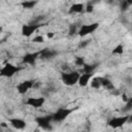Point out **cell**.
<instances>
[{
  "instance_id": "1",
  "label": "cell",
  "mask_w": 132,
  "mask_h": 132,
  "mask_svg": "<svg viewBox=\"0 0 132 132\" xmlns=\"http://www.w3.org/2000/svg\"><path fill=\"white\" fill-rule=\"evenodd\" d=\"M80 72L78 71H74V70H70V71H62L61 72V80L64 85L71 87L77 84L78 77H79Z\"/></svg>"
},
{
  "instance_id": "2",
  "label": "cell",
  "mask_w": 132,
  "mask_h": 132,
  "mask_svg": "<svg viewBox=\"0 0 132 132\" xmlns=\"http://www.w3.org/2000/svg\"><path fill=\"white\" fill-rule=\"evenodd\" d=\"M22 69H23V67H21V66H15L11 63H6L4 66H2L0 68V76L10 78L13 75L18 74Z\"/></svg>"
},
{
  "instance_id": "3",
  "label": "cell",
  "mask_w": 132,
  "mask_h": 132,
  "mask_svg": "<svg viewBox=\"0 0 132 132\" xmlns=\"http://www.w3.org/2000/svg\"><path fill=\"white\" fill-rule=\"evenodd\" d=\"M73 108H68V107H60L58 108L54 113H52L53 117V122H63L66 120L68 116H70L73 112Z\"/></svg>"
},
{
  "instance_id": "4",
  "label": "cell",
  "mask_w": 132,
  "mask_h": 132,
  "mask_svg": "<svg viewBox=\"0 0 132 132\" xmlns=\"http://www.w3.org/2000/svg\"><path fill=\"white\" fill-rule=\"evenodd\" d=\"M129 120H130L129 114H125V116H121V117H112L110 120L107 121V125L113 129H117V128H121L122 126L127 124L129 122Z\"/></svg>"
},
{
  "instance_id": "5",
  "label": "cell",
  "mask_w": 132,
  "mask_h": 132,
  "mask_svg": "<svg viewBox=\"0 0 132 132\" xmlns=\"http://www.w3.org/2000/svg\"><path fill=\"white\" fill-rule=\"evenodd\" d=\"M99 27V24L97 22L95 23H91V24H85V25H81L79 28H78V31H77V34L78 36L80 37H85L89 34H92L94 33Z\"/></svg>"
},
{
  "instance_id": "6",
  "label": "cell",
  "mask_w": 132,
  "mask_h": 132,
  "mask_svg": "<svg viewBox=\"0 0 132 132\" xmlns=\"http://www.w3.org/2000/svg\"><path fill=\"white\" fill-rule=\"evenodd\" d=\"M40 27H42L41 23H30V24H25L22 26V35L25 37H30L33 33H35Z\"/></svg>"
},
{
  "instance_id": "7",
  "label": "cell",
  "mask_w": 132,
  "mask_h": 132,
  "mask_svg": "<svg viewBox=\"0 0 132 132\" xmlns=\"http://www.w3.org/2000/svg\"><path fill=\"white\" fill-rule=\"evenodd\" d=\"M35 122L36 124L43 130H51L52 129V126H51V123L53 122V117L52 114H48V116H40V117H37L35 119Z\"/></svg>"
},
{
  "instance_id": "8",
  "label": "cell",
  "mask_w": 132,
  "mask_h": 132,
  "mask_svg": "<svg viewBox=\"0 0 132 132\" xmlns=\"http://www.w3.org/2000/svg\"><path fill=\"white\" fill-rule=\"evenodd\" d=\"M34 82H35V80H34V79H26V80H24V81H22V82L18 84V85H16V87H15L16 92H18L19 94H21V95L26 94L29 90L33 89Z\"/></svg>"
},
{
  "instance_id": "9",
  "label": "cell",
  "mask_w": 132,
  "mask_h": 132,
  "mask_svg": "<svg viewBox=\"0 0 132 132\" xmlns=\"http://www.w3.org/2000/svg\"><path fill=\"white\" fill-rule=\"evenodd\" d=\"M44 103H45L44 97H29L25 102L26 105L33 108H40L44 105Z\"/></svg>"
},
{
  "instance_id": "10",
  "label": "cell",
  "mask_w": 132,
  "mask_h": 132,
  "mask_svg": "<svg viewBox=\"0 0 132 132\" xmlns=\"http://www.w3.org/2000/svg\"><path fill=\"white\" fill-rule=\"evenodd\" d=\"M38 58H39V51L38 52H34V53H28L23 57L22 62H23V64L34 66L36 61L38 60Z\"/></svg>"
},
{
  "instance_id": "11",
  "label": "cell",
  "mask_w": 132,
  "mask_h": 132,
  "mask_svg": "<svg viewBox=\"0 0 132 132\" xmlns=\"http://www.w3.org/2000/svg\"><path fill=\"white\" fill-rule=\"evenodd\" d=\"M8 122L14 129H18V130H23L27 126L26 121L21 118H10L8 119Z\"/></svg>"
},
{
  "instance_id": "12",
  "label": "cell",
  "mask_w": 132,
  "mask_h": 132,
  "mask_svg": "<svg viewBox=\"0 0 132 132\" xmlns=\"http://www.w3.org/2000/svg\"><path fill=\"white\" fill-rule=\"evenodd\" d=\"M57 51L50 50V48H43L39 51V58L41 60H51L57 56Z\"/></svg>"
},
{
  "instance_id": "13",
  "label": "cell",
  "mask_w": 132,
  "mask_h": 132,
  "mask_svg": "<svg viewBox=\"0 0 132 132\" xmlns=\"http://www.w3.org/2000/svg\"><path fill=\"white\" fill-rule=\"evenodd\" d=\"M94 73H80L79 74V77H78V80H77V84L80 86V87H87L91 80V78L93 77Z\"/></svg>"
},
{
  "instance_id": "14",
  "label": "cell",
  "mask_w": 132,
  "mask_h": 132,
  "mask_svg": "<svg viewBox=\"0 0 132 132\" xmlns=\"http://www.w3.org/2000/svg\"><path fill=\"white\" fill-rule=\"evenodd\" d=\"M82 11H85V4H84V3H80V2H78V3H73V4L69 7V9H68V12H69L70 14L80 13V12H82Z\"/></svg>"
},
{
  "instance_id": "15",
  "label": "cell",
  "mask_w": 132,
  "mask_h": 132,
  "mask_svg": "<svg viewBox=\"0 0 132 132\" xmlns=\"http://www.w3.org/2000/svg\"><path fill=\"white\" fill-rule=\"evenodd\" d=\"M96 68H97V64H87V63H85L81 66L80 73H94Z\"/></svg>"
},
{
  "instance_id": "16",
  "label": "cell",
  "mask_w": 132,
  "mask_h": 132,
  "mask_svg": "<svg viewBox=\"0 0 132 132\" xmlns=\"http://www.w3.org/2000/svg\"><path fill=\"white\" fill-rule=\"evenodd\" d=\"M101 81H102V76H93L91 78V88L96 89V90L102 88Z\"/></svg>"
},
{
  "instance_id": "17",
  "label": "cell",
  "mask_w": 132,
  "mask_h": 132,
  "mask_svg": "<svg viewBox=\"0 0 132 132\" xmlns=\"http://www.w3.org/2000/svg\"><path fill=\"white\" fill-rule=\"evenodd\" d=\"M38 3V0H25L21 3L22 7L25 9H31Z\"/></svg>"
},
{
  "instance_id": "18",
  "label": "cell",
  "mask_w": 132,
  "mask_h": 132,
  "mask_svg": "<svg viewBox=\"0 0 132 132\" xmlns=\"http://www.w3.org/2000/svg\"><path fill=\"white\" fill-rule=\"evenodd\" d=\"M124 54V45L122 43L116 45V47L112 50V55H123Z\"/></svg>"
},
{
  "instance_id": "19",
  "label": "cell",
  "mask_w": 132,
  "mask_h": 132,
  "mask_svg": "<svg viewBox=\"0 0 132 132\" xmlns=\"http://www.w3.org/2000/svg\"><path fill=\"white\" fill-rule=\"evenodd\" d=\"M78 28H79V27H77L76 25H70V27H69V31H68V34H69L70 36H73V35L77 34Z\"/></svg>"
},
{
  "instance_id": "20",
  "label": "cell",
  "mask_w": 132,
  "mask_h": 132,
  "mask_svg": "<svg viewBox=\"0 0 132 132\" xmlns=\"http://www.w3.org/2000/svg\"><path fill=\"white\" fill-rule=\"evenodd\" d=\"M85 63H86V62H85V59H84L82 57H75V59H74V64H75L76 66L81 67Z\"/></svg>"
},
{
  "instance_id": "21",
  "label": "cell",
  "mask_w": 132,
  "mask_h": 132,
  "mask_svg": "<svg viewBox=\"0 0 132 132\" xmlns=\"http://www.w3.org/2000/svg\"><path fill=\"white\" fill-rule=\"evenodd\" d=\"M31 41L34 42V43H42V42L44 41V37H43L42 35H36L35 37L32 38Z\"/></svg>"
},
{
  "instance_id": "22",
  "label": "cell",
  "mask_w": 132,
  "mask_h": 132,
  "mask_svg": "<svg viewBox=\"0 0 132 132\" xmlns=\"http://www.w3.org/2000/svg\"><path fill=\"white\" fill-rule=\"evenodd\" d=\"M130 6H131V5H129L125 0H123V1H122V3H121V9H122V10H124V11H125V10H127Z\"/></svg>"
},
{
  "instance_id": "23",
  "label": "cell",
  "mask_w": 132,
  "mask_h": 132,
  "mask_svg": "<svg viewBox=\"0 0 132 132\" xmlns=\"http://www.w3.org/2000/svg\"><path fill=\"white\" fill-rule=\"evenodd\" d=\"M85 11L90 13V12H93L94 11V5L93 4H88L87 6H85Z\"/></svg>"
},
{
  "instance_id": "24",
  "label": "cell",
  "mask_w": 132,
  "mask_h": 132,
  "mask_svg": "<svg viewBox=\"0 0 132 132\" xmlns=\"http://www.w3.org/2000/svg\"><path fill=\"white\" fill-rule=\"evenodd\" d=\"M88 44H89V41H88V40H82V41H80V43H79L78 46H79L80 48H84V47H86Z\"/></svg>"
},
{
  "instance_id": "25",
  "label": "cell",
  "mask_w": 132,
  "mask_h": 132,
  "mask_svg": "<svg viewBox=\"0 0 132 132\" xmlns=\"http://www.w3.org/2000/svg\"><path fill=\"white\" fill-rule=\"evenodd\" d=\"M54 35H55V33H53V32H48V33L46 34V36H47L48 38H53V37H54Z\"/></svg>"
},
{
  "instance_id": "26",
  "label": "cell",
  "mask_w": 132,
  "mask_h": 132,
  "mask_svg": "<svg viewBox=\"0 0 132 132\" xmlns=\"http://www.w3.org/2000/svg\"><path fill=\"white\" fill-rule=\"evenodd\" d=\"M129 5H132V0H125Z\"/></svg>"
},
{
  "instance_id": "27",
  "label": "cell",
  "mask_w": 132,
  "mask_h": 132,
  "mask_svg": "<svg viewBox=\"0 0 132 132\" xmlns=\"http://www.w3.org/2000/svg\"><path fill=\"white\" fill-rule=\"evenodd\" d=\"M2 30H3V28H2L1 26H0V32H2Z\"/></svg>"
}]
</instances>
